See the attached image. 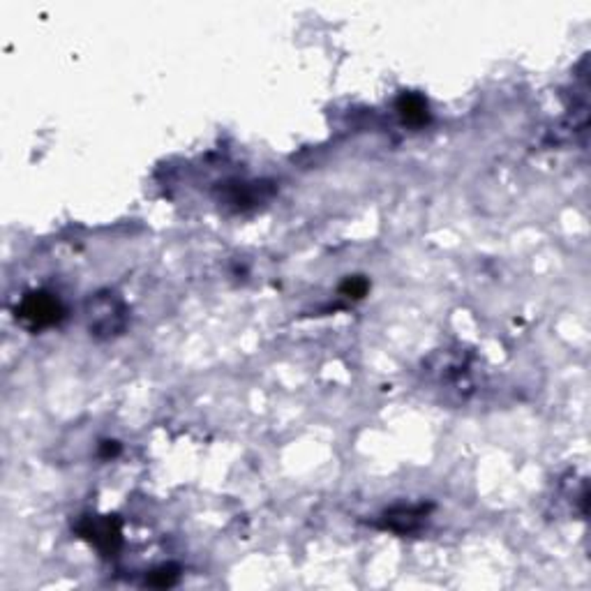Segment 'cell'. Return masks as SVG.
I'll return each mask as SVG.
<instances>
[{
  "instance_id": "cell-3",
  "label": "cell",
  "mask_w": 591,
  "mask_h": 591,
  "mask_svg": "<svg viewBox=\"0 0 591 591\" xmlns=\"http://www.w3.org/2000/svg\"><path fill=\"white\" fill-rule=\"evenodd\" d=\"M423 508H400V510H393L390 517H388V522L386 527H390V529H395V531H411L416 524H420V520H423Z\"/></svg>"
},
{
  "instance_id": "cell-1",
  "label": "cell",
  "mask_w": 591,
  "mask_h": 591,
  "mask_svg": "<svg viewBox=\"0 0 591 591\" xmlns=\"http://www.w3.org/2000/svg\"><path fill=\"white\" fill-rule=\"evenodd\" d=\"M16 317L28 328L42 330L58 324L62 319V305L56 296H51L47 291H35L21 300V305L16 308Z\"/></svg>"
},
{
  "instance_id": "cell-2",
  "label": "cell",
  "mask_w": 591,
  "mask_h": 591,
  "mask_svg": "<svg viewBox=\"0 0 591 591\" xmlns=\"http://www.w3.org/2000/svg\"><path fill=\"white\" fill-rule=\"evenodd\" d=\"M398 111L407 125H423L427 123V102L416 93H405L398 100Z\"/></svg>"
},
{
  "instance_id": "cell-4",
  "label": "cell",
  "mask_w": 591,
  "mask_h": 591,
  "mask_svg": "<svg viewBox=\"0 0 591 591\" xmlns=\"http://www.w3.org/2000/svg\"><path fill=\"white\" fill-rule=\"evenodd\" d=\"M86 536H91V539L102 548V541L106 545H111V541H118L120 539V531L118 527H113L111 520H104L100 524H91V529H84Z\"/></svg>"
},
{
  "instance_id": "cell-5",
  "label": "cell",
  "mask_w": 591,
  "mask_h": 591,
  "mask_svg": "<svg viewBox=\"0 0 591 591\" xmlns=\"http://www.w3.org/2000/svg\"><path fill=\"white\" fill-rule=\"evenodd\" d=\"M367 289H370V284H367L365 277L361 275H356V277H347V280L342 282V286H339V291H342L347 298H363V296L367 293Z\"/></svg>"
},
{
  "instance_id": "cell-6",
  "label": "cell",
  "mask_w": 591,
  "mask_h": 591,
  "mask_svg": "<svg viewBox=\"0 0 591 591\" xmlns=\"http://www.w3.org/2000/svg\"><path fill=\"white\" fill-rule=\"evenodd\" d=\"M176 580H178V573H176V568H159V570H155L153 575L148 578V585L150 587H171V585H176Z\"/></svg>"
}]
</instances>
